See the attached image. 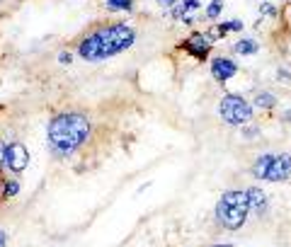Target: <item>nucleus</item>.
I'll return each instance as SVG.
<instances>
[{
	"mask_svg": "<svg viewBox=\"0 0 291 247\" xmlns=\"http://www.w3.org/2000/svg\"><path fill=\"white\" fill-rule=\"evenodd\" d=\"M90 136V121L80 112H63L56 114L46 126V141L49 148L58 158H68L78 151Z\"/></svg>",
	"mask_w": 291,
	"mask_h": 247,
	"instance_id": "obj_1",
	"label": "nucleus"
},
{
	"mask_svg": "<svg viewBox=\"0 0 291 247\" xmlns=\"http://www.w3.org/2000/svg\"><path fill=\"white\" fill-rule=\"evenodd\" d=\"M136 34L129 24H109L97 32H92L90 37H85L78 46V56L85 61H105L122 51H127L129 46H134Z\"/></svg>",
	"mask_w": 291,
	"mask_h": 247,
	"instance_id": "obj_2",
	"label": "nucleus"
},
{
	"mask_svg": "<svg viewBox=\"0 0 291 247\" xmlns=\"http://www.w3.org/2000/svg\"><path fill=\"white\" fill-rule=\"evenodd\" d=\"M248 213H250V201H248V194L245 191H223V196L218 199L216 204V221L223 226L226 230H238L245 226L248 221Z\"/></svg>",
	"mask_w": 291,
	"mask_h": 247,
	"instance_id": "obj_3",
	"label": "nucleus"
},
{
	"mask_svg": "<svg viewBox=\"0 0 291 247\" xmlns=\"http://www.w3.org/2000/svg\"><path fill=\"white\" fill-rule=\"evenodd\" d=\"M218 114L228 126H245L253 121V104L240 95H223L218 102Z\"/></svg>",
	"mask_w": 291,
	"mask_h": 247,
	"instance_id": "obj_4",
	"label": "nucleus"
},
{
	"mask_svg": "<svg viewBox=\"0 0 291 247\" xmlns=\"http://www.w3.org/2000/svg\"><path fill=\"white\" fill-rule=\"evenodd\" d=\"M27 165H29V151H27V146L19 143V141L5 143V151H2V167L15 172V174H19Z\"/></svg>",
	"mask_w": 291,
	"mask_h": 247,
	"instance_id": "obj_5",
	"label": "nucleus"
},
{
	"mask_svg": "<svg viewBox=\"0 0 291 247\" xmlns=\"http://www.w3.org/2000/svg\"><path fill=\"white\" fill-rule=\"evenodd\" d=\"M291 177V155L289 153H274L270 172L265 182H287Z\"/></svg>",
	"mask_w": 291,
	"mask_h": 247,
	"instance_id": "obj_6",
	"label": "nucleus"
},
{
	"mask_svg": "<svg viewBox=\"0 0 291 247\" xmlns=\"http://www.w3.org/2000/svg\"><path fill=\"white\" fill-rule=\"evenodd\" d=\"M182 46H184L187 54H192L194 58L204 61V58L209 56V49H211V37H204L199 32H194V34H189V37L184 39Z\"/></svg>",
	"mask_w": 291,
	"mask_h": 247,
	"instance_id": "obj_7",
	"label": "nucleus"
},
{
	"mask_svg": "<svg viewBox=\"0 0 291 247\" xmlns=\"http://www.w3.org/2000/svg\"><path fill=\"white\" fill-rule=\"evenodd\" d=\"M238 73V66L236 61H231V58H223L218 56L211 61V76H214V80L216 82H228L231 78Z\"/></svg>",
	"mask_w": 291,
	"mask_h": 247,
	"instance_id": "obj_8",
	"label": "nucleus"
},
{
	"mask_svg": "<svg viewBox=\"0 0 291 247\" xmlns=\"http://www.w3.org/2000/svg\"><path fill=\"white\" fill-rule=\"evenodd\" d=\"M272 158L274 153H262L260 158H255L253 163V177L255 179H267V172H270V165H272Z\"/></svg>",
	"mask_w": 291,
	"mask_h": 247,
	"instance_id": "obj_9",
	"label": "nucleus"
},
{
	"mask_svg": "<svg viewBox=\"0 0 291 247\" xmlns=\"http://www.w3.org/2000/svg\"><path fill=\"white\" fill-rule=\"evenodd\" d=\"M245 194H248V201H250V211L262 213V211H265V206H267V196L262 194V189L250 187V189H245Z\"/></svg>",
	"mask_w": 291,
	"mask_h": 247,
	"instance_id": "obj_10",
	"label": "nucleus"
},
{
	"mask_svg": "<svg viewBox=\"0 0 291 247\" xmlns=\"http://www.w3.org/2000/svg\"><path fill=\"white\" fill-rule=\"evenodd\" d=\"M233 49H236V54H240V56H253V54L260 51V44L255 39H240V41H236Z\"/></svg>",
	"mask_w": 291,
	"mask_h": 247,
	"instance_id": "obj_11",
	"label": "nucleus"
},
{
	"mask_svg": "<svg viewBox=\"0 0 291 247\" xmlns=\"http://www.w3.org/2000/svg\"><path fill=\"white\" fill-rule=\"evenodd\" d=\"M253 104L255 107H260V109H274V107L279 104V99H277L272 92H257Z\"/></svg>",
	"mask_w": 291,
	"mask_h": 247,
	"instance_id": "obj_12",
	"label": "nucleus"
},
{
	"mask_svg": "<svg viewBox=\"0 0 291 247\" xmlns=\"http://www.w3.org/2000/svg\"><path fill=\"white\" fill-rule=\"evenodd\" d=\"M240 29H243V22H238V19L221 22V24H216V37H226L228 32H240Z\"/></svg>",
	"mask_w": 291,
	"mask_h": 247,
	"instance_id": "obj_13",
	"label": "nucleus"
},
{
	"mask_svg": "<svg viewBox=\"0 0 291 247\" xmlns=\"http://www.w3.org/2000/svg\"><path fill=\"white\" fill-rule=\"evenodd\" d=\"M19 194V182L17 179H5L2 182V199H12Z\"/></svg>",
	"mask_w": 291,
	"mask_h": 247,
	"instance_id": "obj_14",
	"label": "nucleus"
},
{
	"mask_svg": "<svg viewBox=\"0 0 291 247\" xmlns=\"http://www.w3.org/2000/svg\"><path fill=\"white\" fill-rule=\"evenodd\" d=\"M221 12H223V0H211L206 5V17L209 19H216Z\"/></svg>",
	"mask_w": 291,
	"mask_h": 247,
	"instance_id": "obj_15",
	"label": "nucleus"
},
{
	"mask_svg": "<svg viewBox=\"0 0 291 247\" xmlns=\"http://www.w3.org/2000/svg\"><path fill=\"white\" fill-rule=\"evenodd\" d=\"M109 10H131V0H107Z\"/></svg>",
	"mask_w": 291,
	"mask_h": 247,
	"instance_id": "obj_16",
	"label": "nucleus"
},
{
	"mask_svg": "<svg viewBox=\"0 0 291 247\" xmlns=\"http://www.w3.org/2000/svg\"><path fill=\"white\" fill-rule=\"evenodd\" d=\"M182 5L187 7V12H192V10H199V7H201L199 0H182Z\"/></svg>",
	"mask_w": 291,
	"mask_h": 247,
	"instance_id": "obj_17",
	"label": "nucleus"
},
{
	"mask_svg": "<svg viewBox=\"0 0 291 247\" xmlns=\"http://www.w3.org/2000/svg\"><path fill=\"white\" fill-rule=\"evenodd\" d=\"M71 61H73V56L68 51H61V54H58V63H61V66H71Z\"/></svg>",
	"mask_w": 291,
	"mask_h": 247,
	"instance_id": "obj_18",
	"label": "nucleus"
},
{
	"mask_svg": "<svg viewBox=\"0 0 291 247\" xmlns=\"http://www.w3.org/2000/svg\"><path fill=\"white\" fill-rule=\"evenodd\" d=\"M260 12H265V15H274V5H272V2H262Z\"/></svg>",
	"mask_w": 291,
	"mask_h": 247,
	"instance_id": "obj_19",
	"label": "nucleus"
},
{
	"mask_svg": "<svg viewBox=\"0 0 291 247\" xmlns=\"http://www.w3.org/2000/svg\"><path fill=\"white\" fill-rule=\"evenodd\" d=\"M282 121H284V124H291V109L282 112Z\"/></svg>",
	"mask_w": 291,
	"mask_h": 247,
	"instance_id": "obj_20",
	"label": "nucleus"
},
{
	"mask_svg": "<svg viewBox=\"0 0 291 247\" xmlns=\"http://www.w3.org/2000/svg\"><path fill=\"white\" fill-rule=\"evenodd\" d=\"M5 243H7V235L0 230V247H5Z\"/></svg>",
	"mask_w": 291,
	"mask_h": 247,
	"instance_id": "obj_21",
	"label": "nucleus"
},
{
	"mask_svg": "<svg viewBox=\"0 0 291 247\" xmlns=\"http://www.w3.org/2000/svg\"><path fill=\"white\" fill-rule=\"evenodd\" d=\"M160 5H175V0H158Z\"/></svg>",
	"mask_w": 291,
	"mask_h": 247,
	"instance_id": "obj_22",
	"label": "nucleus"
},
{
	"mask_svg": "<svg viewBox=\"0 0 291 247\" xmlns=\"http://www.w3.org/2000/svg\"><path fill=\"white\" fill-rule=\"evenodd\" d=\"M211 247H233V245H211Z\"/></svg>",
	"mask_w": 291,
	"mask_h": 247,
	"instance_id": "obj_23",
	"label": "nucleus"
}]
</instances>
